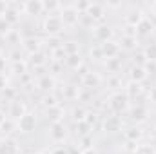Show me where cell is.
Here are the masks:
<instances>
[{
  "label": "cell",
  "mask_w": 156,
  "mask_h": 154,
  "mask_svg": "<svg viewBox=\"0 0 156 154\" xmlns=\"http://www.w3.org/2000/svg\"><path fill=\"white\" fill-rule=\"evenodd\" d=\"M109 107H111V111L116 116L125 113L129 109V98H127V94L125 93H115V94H111L109 96Z\"/></svg>",
  "instance_id": "cell-1"
},
{
  "label": "cell",
  "mask_w": 156,
  "mask_h": 154,
  "mask_svg": "<svg viewBox=\"0 0 156 154\" xmlns=\"http://www.w3.org/2000/svg\"><path fill=\"white\" fill-rule=\"evenodd\" d=\"M42 29H44L49 37H56V35H60V33H62L64 24H62L60 16H56V15H49V16H45V18H44Z\"/></svg>",
  "instance_id": "cell-2"
},
{
  "label": "cell",
  "mask_w": 156,
  "mask_h": 154,
  "mask_svg": "<svg viewBox=\"0 0 156 154\" xmlns=\"http://www.w3.org/2000/svg\"><path fill=\"white\" fill-rule=\"evenodd\" d=\"M35 127H37V116L33 114V113H26L22 118L16 120V129H18L20 132H24V134L33 132Z\"/></svg>",
  "instance_id": "cell-3"
},
{
  "label": "cell",
  "mask_w": 156,
  "mask_h": 154,
  "mask_svg": "<svg viewBox=\"0 0 156 154\" xmlns=\"http://www.w3.org/2000/svg\"><path fill=\"white\" fill-rule=\"evenodd\" d=\"M60 20L66 27H75L80 20V13L73 5H67V7H62V13H60Z\"/></svg>",
  "instance_id": "cell-4"
},
{
  "label": "cell",
  "mask_w": 156,
  "mask_h": 154,
  "mask_svg": "<svg viewBox=\"0 0 156 154\" xmlns=\"http://www.w3.org/2000/svg\"><path fill=\"white\" fill-rule=\"evenodd\" d=\"M49 138H51V142H55V143H62V142L67 138V127L64 125V121H60V123H51Z\"/></svg>",
  "instance_id": "cell-5"
},
{
  "label": "cell",
  "mask_w": 156,
  "mask_h": 154,
  "mask_svg": "<svg viewBox=\"0 0 156 154\" xmlns=\"http://www.w3.org/2000/svg\"><path fill=\"white\" fill-rule=\"evenodd\" d=\"M0 154H20V145L15 138H2L0 140Z\"/></svg>",
  "instance_id": "cell-6"
},
{
  "label": "cell",
  "mask_w": 156,
  "mask_h": 154,
  "mask_svg": "<svg viewBox=\"0 0 156 154\" xmlns=\"http://www.w3.org/2000/svg\"><path fill=\"white\" fill-rule=\"evenodd\" d=\"M113 35H115V31H113V27L107 26V24H100V26L94 27V38L98 40V42H102V44L111 42V40H113Z\"/></svg>",
  "instance_id": "cell-7"
},
{
  "label": "cell",
  "mask_w": 156,
  "mask_h": 154,
  "mask_svg": "<svg viewBox=\"0 0 156 154\" xmlns=\"http://www.w3.org/2000/svg\"><path fill=\"white\" fill-rule=\"evenodd\" d=\"M144 18H145V15H144V11H142L140 7H131V9L125 13V24L131 26V27H136Z\"/></svg>",
  "instance_id": "cell-8"
},
{
  "label": "cell",
  "mask_w": 156,
  "mask_h": 154,
  "mask_svg": "<svg viewBox=\"0 0 156 154\" xmlns=\"http://www.w3.org/2000/svg\"><path fill=\"white\" fill-rule=\"evenodd\" d=\"M100 83H102V76H100L98 73L87 71V73L82 75V85H83L85 89H94V87H98Z\"/></svg>",
  "instance_id": "cell-9"
},
{
  "label": "cell",
  "mask_w": 156,
  "mask_h": 154,
  "mask_svg": "<svg viewBox=\"0 0 156 154\" xmlns=\"http://www.w3.org/2000/svg\"><path fill=\"white\" fill-rule=\"evenodd\" d=\"M100 49H102V54H104V58H107V60H111V58H116L118 53H120V44L116 42H105V44H100Z\"/></svg>",
  "instance_id": "cell-10"
},
{
  "label": "cell",
  "mask_w": 156,
  "mask_h": 154,
  "mask_svg": "<svg viewBox=\"0 0 156 154\" xmlns=\"http://www.w3.org/2000/svg\"><path fill=\"white\" fill-rule=\"evenodd\" d=\"M129 114H131V120H133V121L142 123V121H145V120L149 118V111H147L145 105H134V107L129 109Z\"/></svg>",
  "instance_id": "cell-11"
},
{
  "label": "cell",
  "mask_w": 156,
  "mask_h": 154,
  "mask_svg": "<svg viewBox=\"0 0 156 154\" xmlns=\"http://www.w3.org/2000/svg\"><path fill=\"white\" fill-rule=\"evenodd\" d=\"M27 111H26V105H24V102L22 100H13V102H9V116L13 118V120H18V118H22V116L26 114Z\"/></svg>",
  "instance_id": "cell-12"
},
{
  "label": "cell",
  "mask_w": 156,
  "mask_h": 154,
  "mask_svg": "<svg viewBox=\"0 0 156 154\" xmlns=\"http://www.w3.org/2000/svg\"><path fill=\"white\" fill-rule=\"evenodd\" d=\"M22 47H24L26 53H29V56H31V54L40 53V49H42V42H40L37 37H29V38H26L24 42H22Z\"/></svg>",
  "instance_id": "cell-13"
},
{
  "label": "cell",
  "mask_w": 156,
  "mask_h": 154,
  "mask_svg": "<svg viewBox=\"0 0 156 154\" xmlns=\"http://www.w3.org/2000/svg\"><path fill=\"white\" fill-rule=\"evenodd\" d=\"M22 9H24L27 15H42V11H44V2H42V0H27V2L22 5Z\"/></svg>",
  "instance_id": "cell-14"
},
{
  "label": "cell",
  "mask_w": 156,
  "mask_h": 154,
  "mask_svg": "<svg viewBox=\"0 0 156 154\" xmlns=\"http://www.w3.org/2000/svg\"><path fill=\"white\" fill-rule=\"evenodd\" d=\"M129 76H131V82L134 83H142L145 78H147V71L144 65H133L131 71H129Z\"/></svg>",
  "instance_id": "cell-15"
},
{
  "label": "cell",
  "mask_w": 156,
  "mask_h": 154,
  "mask_svg": "<svg viewBox=\"0 0 156 154\" xmlns=\"http://www.w3.org/2000/svg\"><path fill=\"white\" fill-rule=\"evenodd\" d=\"M122 129V118L120 116H109L105 121H104V131L105 132H118Z\"/></svg>",
  "instance_id": "cell-16"
},
{
  "label": "cell",
  "mask_w": 156,
  "mask_h": 154,
  "mask_svg": "<svg viewBox=\"0 0 156 154\" xmlns=\"http://www.w3.org/2000/svg\"><path fill=\"white\" fill-rule=\"evenodd\" d=\"M87 15L94 20V22H102L104 16H105V9L102 4H91L89 9H87Z\"/></svg>",
  "instance_id": "cell-17"
},
{
  "label": "cell",
  "mask_w": 156,
  "mask_h": 154,
  "mask_svg": "<svg viewBox=\"0 0 156 154\" xmlns=\"http://www.w3.org/2000/svg\"><path fill=\"white\" fill-rule=\"evenodd\" d=\"M45 118H47L51 123H60L62 118H64V109H62L60 105L51 107V109H45Z\"/></svg>",
  "instance_id": "cell-18"
},
{
  "label": "cell",
  "mask_w": 156,
  "mask_h": 154,
  "mask_svg": "<svg viewBox=\"0 0 156 154\" xmlns=\"http://www.w3.org/2000/svg\"><path fill=\"white\" fill-rule=\"evenodd\" d=\"M153 29H154V24H153L149 18H144V20L136 26V35H140V37H147V35L153 33Z\"/></svg>",
  "instance_id": "cell-19"
},
{
  "label": "cell",
  "mask_w": 156,
  "mask_h": 154,
  "mask_svg": "<svg viewBox=\"0 0 156 154\" xmlns=\"http://www.w3.org/2000/svg\"><path fill=\"white\" fill-rule=\"evenodd\" d=\"M125 140L129 142V143H136L142 136H144V132H142V129H138V127H129V129H125Z\"/></svg>",
  "instance_id": "cell-20"
},
{
  "label": "cell",
  "mask_w": 156,
  "mask_h": 154,
  "mask_svg": "<svg viewBox=\"0 0 156 154\" xmlns=\"http://www.w3.org/2000/svg\"><path fill=\"white\" fill-rule=\"evenodd\" d=\"M38 87L45 93V94H49V91H53V87H55V78L49 76V75H45V76H42L38 80Z\"/></svg>",
  "instance_id": "cell-21"
},
{
  "label": "cell",
  "mask_w": 156,
  "mask_h": 154,
  "mask_svg": "<svg viewBox=\"0 0 156 154\" xmlns=\"http://www.w3.org/2000/svg\"><path fill=\"white\" fill-rule=\"evenodd\" d=\"M4 18H5V22L7 24H11V26H15L18 20H20V11L18 9H15L13 5H9V9L5 11V15H4Z\"/></svg>",
  "instance_id": "cell-22"
},
{
  "label": "cell",
  "mask_w": 156,
  "mask_h": 154,
  "mask_svg": "<svg viewBox=\"0 0 156 154\" xmlns=\"http://www.w3.org/2000/svg\"><path fill=\"white\" fill-rule=\"evenodd\" d=\"M133 154H156V149H154V145H151V143H138L134 147Z\"/></svg>",
  "instance_id": "cell-23"
},
{
  "label": "cell",
  "mask_w": 156,
  "mask_h": 154,
  "mask_svg": "<svg viewBox=\"0 0 156 154\" xmlns=\"http://www.w3.org/2000/svg\"><path fill=\"white\" fill-rule=\"evenodd\" d=\"M125 94H127V98H136V96H140V94H142V83H134V82H131V83L127 85Z\"/></svg>",
  "instance_id": "cell-24"
},
{
  "label": "cell",
  "mask_w": 156,
  "mask_h": 154,
  "mask_svg": "<svg viewBox=\"0 0 156 154\" xmlns=\"http://www.w3.org/2000/svg\"><path fill=\"white\" fill-rule=\"evenodd\" d=\"M66 62H67V65H69V67H73V69L82 67V56H80V53L67 54V56H66Z\"/></svg>",
  "instance_id": "cell-25"
},
{
  "label": "cell",
  "mask_w": 156,
  "mask_h": 154,
  "mask_svg": "<svg viewBox=\"0 0 156 154\" xmlns=\"http://www.w3.org/2000/svg\"><path fill=\"white\" fill-rule=\"evenodd\" d=\"M134 49L136 47V37H127V35H123L122 40H120V49Z\"/></svg>",
  "instance_id": "cell-26"
},
{
  "label": "cell",
  "mask_w": 156,
  "mask_h": 154,
  "mask_svg": "<svg viewBox=\"0 0 156 154\" xmlns=\"http://www.w3.org/2000/svg\"><path fill=\"white\" fill-rule=\"evenodd\" d=\"M144 56L147 62H156V44H149L144 49Z\"/></svg>",
  "instance_id": "cell-27"
},
{
  "label": "cell",
  "mask_w": 156,
  "mask_h": 154,
  "mask_svg": "<svg viewBox=\"0 0 156 154\" xmlns=\"http://www.w3.org/2000/svg\"><path fill=\"white\" fill-rule=\"evenodd\" d=\"M85 114H87V111L83 109V107H75L73 111H71V116H73V120L80 123V121H83L85 120Z\"/></svg>",
  "instance_id": "cell-28"
},
{
  "label": "cell",
  "mask_w": 156,
  "mask_h": 154,
  "mask_svg": "<svg viewBox=\"0 0 156 154\" xmlns=\"http://www.w3.org/2000/svg\"><path fill=\"white\" fill-rule=\"evenodd\" d=\"M42 103H44L45 109H51V107H56V105H58V100H56L55 94H45L44 100H42Z\"/></svg>",
  "instance_id": "cell-29"
},
{
  "label": "cell",
  "mask_w": 156,
  "mask_h": 154,
  "mask_svg": "<svg viewBox=\"0 0 156 154\" xmlns=\"http://www.w3.org/2000/svg\"><path fill=\"white\" fill-rule=\"evenodd\" d=\"M78 94H80L78 87H75V85H66V89H64V96H66V98L75 100V98H78Z\"/></svg>",
  "instance_id": "cell-30"
},
{
  "label": "cell",
  "mask_w": 156,
  "mask_h": 154,
  "mask_svg": "<svg viewBox=\"0 0 156 154\" xmlns=\"http://www.w3.org/2000/svg\"><path fill=\"white\" fill-rule=\"evenodd\" d=\"M91 129H93V127H89L85 121H80V123H76V132L80 134V138L89 136V134H91Z\"/></svg>",
  "instance_id": "cell-31"
},
{
  "label": "cell",
  "mask_w": 156,
  "mask_h": 154,
  "mask_svg": "<svg viewBox=\"0 0 156 154\" xmlns=\"http://www.w3.org/2000/svg\"><path fill=\"white\" fill-rule=\"evenodd\" d=\"M105 65H107V69H109L111 73H118V71L122 69V62H120L118 58H111V60H107Z\"/></svg>",
  "instance_id": "cell-32"
},
{
  "label": "cell",
  "mask_w": 156,
  "mask_h": 154,
  "mask_svg": "<svg viewBox=\"0 0 156 154\" xmlns=\"http://www.w3.org/2000/svg\"><path fill=\"white\" fill-rule=\"evenodd\" d=\"M62 49H64L66 56H67V54H75V53H78L76 42H66V44H62Z\"/></svg>",
  "instance_id": "cell-33"
},
{
  "label": "cell",
  "mask_w": 156,
  "mask_h": 154,
  "mask_svg": "<svg viewBox=\"0 0 156 154\" xmlns=\"http://www.w3.org/2000/svg\"><path fill=\"white\" fill-rule=\"evenodd\" d=\"M80 145H82V152H83V151H89V149H93V136L89 134V136H83V138H80Z\"/></svg>",
  "instance_id": "cell-34"
},
{
  "label": "cell",
  "mask_w": 156,
  "mask_h": 154,
  "mask_svg": "<svg viewBox=\"0 0 156 154\" xmlns=\"http://www.w3.org/2000/svg\"><path fill=\"white\" fill-rule=\"evenodd\" d=\"M26 69H27V65H26V62H24V60H20V62H15V64H13V71H15L16 75H26Z\"/></svg>",
  "instance_id": "cell-35"
},
{
  "label": "cell",
  "mask_w": 156,
  "mask_h": 154,
  "mask_svg": "<svg viewBox=\"0 0 156 154\" xmlns=\"http://www.w3.org/2000/svg\"><path fill=\"white\" fill-rule=\"evenodd\" d=\"M15 127H16V123H13V120H5V121L2 123V127H0V129H2V132H4V134H11Z\"/></svg>",
  "instance_id": "cell-36"
},
{
  "label": "cell",
  "mask_w": 156,
  "mask_h": 154,
  "mask_svg": "<svg viewBox=\"0 0 156 154\" xmlns=\"http://www.w3.org/2000/svg\"><path fill=\"white\" fill-rule=\"evenodd\" d=\"M89 5H91V2H83V0H82V2H76V4H75L73 7L76 9L78 13H80V15H83V13H87Z\"/></svg>",
  "instance_id": "cell-37"
},
{
  "label": "cell",
  "mask_w": 156,
  "mask_h": 154,
  "mask_svg": "<svg viewBox=\"0 0 156 154\" xmlns=\"http://www.w3.org/2000/svg\"><path fill=\"white\" fill-rule=\"evenodd\" d=\"M9 33H11V24H7L5 18H0V35L7 37Z\"/></svg>",
  "instance_id": "cell-38"
},
{
  "label": "cell",
  "mask_w": 156,
  "mask_h": 154,
  "mask_svg": "<svg viewBox=\"0 0 156 154\" xmlns=\"http://www.w3.org/2000/svg\"><path fill=\"white\" fill-rule=\"evenodd\" d=\"M89 127H93L96 121H98V114L96 113H91V111H87V114H85V120H83Z\"/></svg>",
  "instance_id": "cell-39"
},
{
  "label": "cell",
  "mask_w": 156,
  "mask_h": 154,
  "mask_svg": "<svg viewBox=\"0 0 156 154\" xmlns=\"http://www.w3.org/2000/svg\"><path fill=\"white\" fill-rule=\"evenodd\" d=\"M31 64L33 65H44L45 64V58L42 53H37V54H31Z\"/></svg>",
  "instance_id": "cell-40"
},
{
  "label": "cell",
  "mask_w": 156,
  "mask_h": 154,
  "mask_svg": "<svg viewBox=\"0 0 156 154\" xmlns=\"http://www.w3.org/2000/svg\"><path fill=\"white\" fill-rule=\"evenodd\" d=\"M56 9H60V4L58 2H44V11H56Z\"/></svg>",
  "instance_id": "cell-41"
},
{
  "label": "cell",
  "mask_w": 156,
  "mask_h": 154,
  "mask_svg": "<svg viewBox=\"0 0 156 154\" xmlns=\"http://www.w3.org/2000/svg\"><path fill=\"white\" fill-rule=\"evenodd\" d=\"M89 54H91V56H93L94 60H100V58H104V54H102V49H100V45H98V47H94V49L91 47V49H89Z\"/></svg>",
  "instance_id": "cell-42"
},
{
  "label": "cell",
  "mask_w": 156,
  "mask_h": 154,
  "mask_svg": "<svg viewBox=\"0 0 156 154\" xmlns=\"http://www.w3.org/2000/svg\"><path fill=\"white\" fill-rule=\"evenodd\" d=\"M4 96H5V98H7L9 102H13V100H16V98H15V89H11V87H7V89L4 91Z\"/></svg>",
  "instance_id": "cell-43"
},
{
  "label": "cell",
  "mask_w": 156,
  "mask_h": 154,
  "mask_svg": "<svg viewBox=\"0 0 156 154\" xmlns=\"http://www.w3.org/2000/svg\"><path fill=\"white\" fill-rule=\"evenodd\" d=\"M145 71H147V75L149 73H156V62H145Z\"/></svg>",
  "instance_id": "cell-44"
},
{
  "label": "cell",
  "mask_w": 156,
  "mask_h": 154,
  "mask_svg": "<svg viewBox=\"0 0 156 154\" xmlns=\"http://www.w3.org/2000/svg\"><path fill=\"white\" fill-rule=\"evenodd\" d=\"M7 9H9V4L7 2H0V18H4V15H5Z\"/></svg>",
  "instance_id": "cell-45"
},
{
  "label": "cell",
  "mask_w": 156,
  "mask_h": 154,
  "mask_svg": "<svg viewBox=\"0 0 156 154\" xmlns=\"http://www.w3.org/2000/svg\"><path fill=\"white\" fill-rule=\"evenodd\" d=\"M7 89V78L5 75H0V91H5Z\"/></svg>",
  "instance_id": "cell-46"
},
{
  "label": "cell",
  "mask_w": 156,
  "mask_h": 154,
  "mask_svg": "<svg viewBox=\"0 0 156 154\" xmlns=\"http://www.w3.org/2000/svg\"><path fill=\"white\" fill-rule=\"evenodd\" d=\"M149 100H151L153 103H156V85L151 87V91H149Z\"/></svg>",
  "instance_id": "cell-47"
},
{
  "label": "cell",
  "mask_w": 156,
  "mask_h": 154,
  "mask_svg": "<svg viewBox=\"0 0 156 154\" xmlns=\"http://www.w3.org/2000/svg\"><path fill=\"white\" fill-rule=\"evenodd\" d=\"M4 71H5V58L0 56V75H4Z\"/></svg>",
  "instance_id": "cell-48"
},
{
  "label": "cell",
  "mask_w": 156,
  "mask_h": 154,
  "mask_svg": "<svg viewBox=\"0 0 156 154\" xmlns=\"http://www.w3.org/2000/svg\"><path fill=\"white\" fill-rule=\"evenodd\" d=\"M5 120H7V118H5V113H4V111H0V127H2V123H4Z\"/></svg>",
  "instance_id": "cell-49"
},
{
  "label": "cell",
  "mask_w": 156,
  "mask_h": 154,
  "mask_svg": "<svg viewBox=\"0 0 156 154\" xmlns=\"http://www.w3.org/2000/svg\"><path fill=\"white\" fill-rule=\"evenodd\" d=\"M82 154H96V151L94 149H89V151H83Z\"/></svg>",
  "instance_id": "cell-50"
},
{
  "label": "cell",
  "mask_w": 156,
  "mask_h": 154,
  "mask_svg": "<svg viewBox=\"0 0 156 154\" xmlns=\"http://www.w3.org/2000/svg\"><path fill=\"white\" fill-rule=\"evenodd\" d=\"M151 11H153V15H156V2L154 4H151Z\"/></svg>",
  "instance_id": "cell-51"
},
{
  "label": "cell",
  "mask_w": 156,
  "mask_h": 154,
  "mask_svg": "<svg viewBox=\"0 0 156 154\" xmlns=\"http://www.w3.org/2000/svg\"><path fill=\"white\" fill-rule=\"evenodd\" d=\"M55 154H69V152H67V151H64V149H58Z\"/></svg>",
  "instance_id": "cell-52"
},
{
  "label": "cell",
  "mask_w": 156,
  "mask_h": 154,
  "mask_svg": "<svg viewBox=\"0 0 156 154\" xmlns=\"http://www.w3.org/2000/svg\"><path fill=\"white\" fill-rule=\"evenodd\" d=\"M31 154H40V152H31Z\"/></svg>",
  "instance_id": "cell-53"
}]
</instances>
